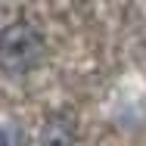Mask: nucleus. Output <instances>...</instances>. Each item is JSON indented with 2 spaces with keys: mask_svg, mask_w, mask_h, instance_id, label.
I'll return each mask as SVG.
<instances>
[{
  "mask_svg": "<svg viewBox=\"0 0 146 146\" xmlns=\"http://www.w3.org/2000/svg\"><path fill=\"white\" fill-rule=\"evenodd\" d=\"M78 143V118L68 109H56L40 124V146H75Z\"/></svg>",
  "mask_w": 146,
  "mask_h": 146,
  "instance_id": "obj_2",
  "label": "nucleus"
},
{
  "mask_svg": "<svg viewBox=\"0 0 146 146\" xmlns=\"http://www.w3.org/2000/svg\"><path fill=\"white\" fill-rule=\"evenodd\" d=\"M44 53H47V37L31 22H13L0 34V68L9 78L34 72Z\"/></svg>",
  "mask_w": 146,
  "mask_h": 146,
  "instance_id": "obj_1",
  "label": "nucleus"
}]
</instances>
